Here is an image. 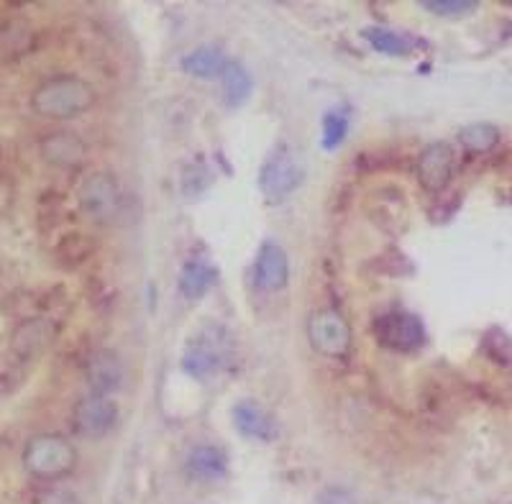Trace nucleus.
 Segmentation results:
<instances>
[{"instance_id": "12", "label": "nucleus", "mask_w": 512, "mask_h": 504, "mask_svg": "<svg viewBox=\"0 0 512 504\" xmlns=\"http://www.w3.org/2000/svg\"><path fill=\"white\" fill-rule=\"evenodd\" d=\"M85 379L90 384V394H108L118 392L126 379V369H123V361L118 359V354L108 351V348H98L93 351L85 366Z\"/></svg>"}, {"instance_id": "10", "label": "nucleus", "mask_w": 512, "mask_h": 504, "mask_svg": "<svg viewBox=\"0 0 512 504\" xmlns=\"http://www.w3.org/2000/svg\"><path fill=\"white\" fill-rule=\"evenodd\" d=\"M39 154L57 169H77L88 162V144L72 131H52L39 141Z\"/></svg>"}, {"instance_id": "16", "label": "nucleus", "mask_w": 512, "mask_h": 504, "mask_svg": "<svg viewBox=\"0 0 512 504\" xmlns=\"http://www.w3.org/2000/svg\"><path fill=\"white\" fill-rule=\"evenodd\" d=\"M52 336V325L47 320H26L13 333V348L21 356L31 359V356H39L52 343Z\"/></svg>"}, {"instance_id": "13", "label": "nucleus", "mask_w": 512, "mask_h": 504, "mask_svg": "<svg viewBox=\"0 0 512 504\" xmlns=\"http://www.w3.org/2000/svg\"><path fill=\"white\" fill-rule=\"evenodd\" d=\"M233 423H236L239 433L251 441H274L277 438V423L256 402H239L233 407Z\"/></svg>"}, {"instance_id": "9", "label": "nucleus", "mask_w": 512, "mask_h": 504, "mask_svg": "<svg viewBox=\"0 0 512 504\" xmlns=\"http://www.w3.org/2000/svg\"><path fill=\"white\" fill-rule=\"evenodd\" d=\"M290 282V259L277 241H264L254 261V284L264 292L285 290Z\"/></svg>"}, {"instance_id": "24", "label": "nucleus", "mask_w": 512, "mask_h": 504, "mask_svg": "<svg viewBox=\"0 0 512 504\" xmlns=\"http://www.w3.org/2000/svg\"><path fill=\"white\" fill-rule=\"evenodd\" d=\"M36 504H80L72 492H62V489H52V492H44Z\"/></svg>"}, {"instance_id": "5", "label": "nucleus", "mask_w": 512, "mask_h": 504, "mask_svg": "<svg viewBox=\"0 0 512 504\" xmlns=\"http://www.w3.org/2000/svg\"><path fill=\"white\" fill-rule=\"evenodd\" d=\"M308 338L318 354L341 359L351 348V325L333 308H320L308 320Z\"/></svg>"}, {"instance_id": "7", "label": "nucleus", "mask_w": 512, "mask_h": 504, "mask_svg": "<svg viewBox=\"0 0 512 504\" xmlns=\"http://www.w3.org/2000/svg\"><path fill=\"white\" fill-rule=\"evenodd\" d=\"M300 177H303L300 174V162H297V157L287 146H282L264 162L262 172H259V187H262L267 200L280 203V200H285V197H290L297 190Z\"/></svg>"}, {"instance_id": "18", "label": "nucleus", "mask_w": 512, "mask_h": 504, "mask_svg": "<svg viewBox=\"0 0 512 504\" xmlns=\"http://www.w3.org/2000/svg\"><path fill=\"white\" fill-rule=\"evenodd\" d=\"M364 39H367V44L374 52L387 54V57H408L415 49L410 36L400 34V31L382 29V26H369V29H364Z\"/></svg>"}, {"instance_id": "3", "label": "nucleus", "mask_w": 512, "mask_h": 504, "mask_svg": "<svg viewBox=\"0 0 512 504\" xmlns=\"http://www.w3.org/2000/svg\"><path fill=\"white\" fill-rule=\"evenodd\" d=\"M233 354V338L231 333L218 323L203 325L192 341L187 343L185 356H182V366L190 377L205 379L210 374L221 371L223 366L231 361Z\"/></svg>"}, {"instance_id": "23", "label": "nucleus", "mask_w": 512, "mask_h": 504, "mask_svg": "<svg viewBox=\"0 0 512 504\" xmlns=\"http://www.w3.org/2000/svg\"><path fill=\"white\" fill-rule=\"evenodd\" d=\"M423 8L441 18H464L477 11V3L472 0H436V3H423Z\"/></svg>"}, {"instance_id": "25", "label": "nucleus", "mask_w": 512, "mask_h": 504, "mask_svg": "<svg viewBox=\"0 0 512 504\" xmlns=\"http://www.w3.org/2000/svg\"><path fill=\"white\" fill-rule=\"evenodd\" d=\"M313 504H354V502H351L349 494L341 492V489H328V492L320 494Z\"/></svg>"}, {"instance_id": "4", "label": "nucleus", "mask_w": 512, "mask_h": 504, "mask_svg": "<svg viewBox=\"0 0 512 504\" xmlns=\"http://www.w3.org/2000/svg\"><path fill=\"white\" fill-rule=\"evenodd\" d=\"M121 187L108 172H93L77 187V208L93 223H111L121 210Z\"/></svg>"}, {"instance_id": "8", "label": "nucleus", "mask_w": 512, "mask_h": 504, "mask_svg": "<svg viewBox=\"0 0 512 504\" xmlns=\"http://www.w3.org/2000/svg\"><path fill=\"white\" fill-rule=\"evenodd\" d=\"M118 423V407L111 397H103V394H88L82 397L80 402L72 410V428L82 438H103V435L111 433Z\"/></svg>"}, {"instance_id": "2", "label": "nucleus", "mask_w": 512, "mask_h": 504, "mask_svg": "<svg viewBox=\"0 0 512 504\" xmlns=\"http://www.w3.org/2000/svg\"><path fill=\"white\" fill-rule=\"evenodd\" d=\"M77 451L64 435L39 433L24 448V469L41 481H57L72 474Z\"/></svg>"}, {"instance_id": "21", "label": "nucleus", "mask_w": 512, "mask_h": 504, "mask_svg": "<svg viewBox=\"0 0 512 504\" xmlns=\"http://www.w3.org/2000/svg\"><path fill=\"white\" fill-rule=\"evenodd\" d=\"M482 343H484V354H487L489 359L495 361V364L512 369V338L507 336L505 331L492 328V331H487V336H484Z\"/></svg>"}, {"instance_id": "15", "label": "nucleus", "mask_w": 512, "mask_h": 504, "mask_svg": "<svg viewBox=\"0 0 512 504\" xmlns=\"http://www.w3.org/2000/svg\"><path fill=\"white\" fill-rule=\"evenodd\" d=\"M218 282V272L210 261L192 259L187 261L180 272V292L187 300H200V297L208 295Z\"/></svg>"}, {"instance_id": "11", "label": "nucleus", "mask_w": 512, "mask_h": 504, "mask_svg": "<svg viewBox=\"0 0 512 504\" xmlns=\"http://www.w3.org/2000/svg\"><path fill=\"white\" fill-rule=\"evenodd\" d=\"M454 149L443 141H433L423 149L418 159V180L425 190L438 192L451 182V174H454Z\"/></svg>"}, {"instance_id": "17", "label": "nucleus", "mask_w": 512, "mask_h": 504, "mask_svg": "<svg viewBox=\"0 0 512 504\" xmlns=\"http://www.w3.org/2000/svg\"><path fill=\"white\" fill-rule=\"evenodd\" d=\"M228 62H231V59H228L221 49L200 47L182 59V70L192 77H203V80H210V77H221Z\"/></svg>"}, {"instance_id": "6", "label": "nucleus", "mask_w": 512, "mask_h": 504, "mask_svg": "<svg viewBox=\"0 0 512 504\" xmlns=\"http://www.w3.org/2000/svg\"><path fill=\"white\" fill-rule=\"evenodd\" d=\"M374 336H377L379 346L410 354V351L423 346L425 328L418 315L392 310V313H384L382 318H377V323H374Z\"/></svg>"}, {"instance_id": "19", "label": "nucleus", "mask_w": 512, "mask_h": 504, "mask_svg": "<svg viewBox=\"0 0 512 504\" xmlns=\"http://www.w3.org/2000/svg\"><path fill=\"white\" fill-rule=\"evenodd\" d=\"M223 82V95L231 105H241L249 100L251 90H254V82H251V75L244 70V64L239 62H228L226 70L221 75Z\"/></svg>"}, {"instance_id": "20", "label": "nucleus", "mask_w": 512, "mask_h": 504, "mask_svg": "<svg viewBox=\"0 0 512 504\" xmlns=\"http://www.w3.org/2000/svg\"><path fill=\"white\" fill-rule=\"evenodd\" d=\"M459 141L464 149L474 151V154H487L500 144V131L492 123H472L459 131Z\"/></svg>"}, {"instance_id": "14", "label": "nucleus", "mask_w": 512, "mask_h": 504, "mask_svg": "<svg viewBox=\"0 0 512 504\" xmlns=\"http://www.w3.org/2000/svg\"><path fill=\"white\" fill-rule=\"evenodd\" d=\"M187 471L198 481H218L228 474V456L221 446H198L187 456Z\"/></svg>"}, {"instance_id": "22", "label": "nucleus", "mask_w": 512, "mask_h": 504, "mask_svg": "<svg viewBox=\"0 0 512 504\" xmlns=\"http://www.w3.org/2000/svg\"><path fill=\"white\" fill-rule=\"evenodd\" d=\"M346 134H349V116L341 111H331L323 118V146L326 149H336L344 144Z\"/></svg>"}, {"instance_id": "1", "label": "nucleus", "mask_w": 512, "mask_h": 504, "mask_svg": "<svg viewBox=\"0 0 512 504\" xmlns=\"http://www.w3.org/2000/svg\"><path fill=\"white\" fill-rule=\"evenodd\" d=\"M95 105V90L88 80L57 75L41 82L31 93V111L49 121H70Z\"/></svg>"}]
</instances>
